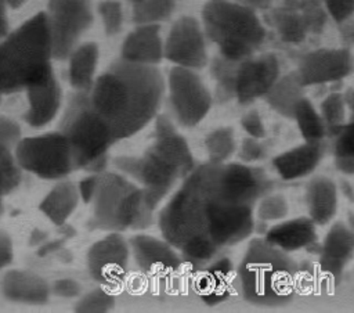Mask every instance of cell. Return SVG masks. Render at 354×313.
I'll return each mask as SVG.
<instances>
[{
	"instance_id": "obj_1",
	"label": "cell",
	"mask_w": 354,
	"mask_h": 313,
	"mask_svg": "<svg viewBox=\"0 0 354 313\" xmlns=\"http://www.w3.org/2000/svg\"><path fill=\"white\" fill-rule=\"evenodd\" d=\"M163 93L165 79L155 65L119 60L94 79L88 98L118 141L136 134L155 118Z\"/></svg>"
},
{
	"instance_id": "obj_2",
	"label": "cell",
	"mask_w": 354,
	"mask_h": 313,
	"mask_svg": "<svg viewBox=\"0 0 354 313\" xmlns=\"http://www.w3.org/2000/svg\"><path fill=\"white\" fill-rule=\"evenodd\" d=\"M113 165L141 183L147 205L155 211L180 177L194 169L189 147L166 116H159L155 141L141 156H118Z\"/></svg>"
},
{
	"instance_id": "obj_3",
	"label": "cell",
	"mask_w": 354,
	"mask_h": 313,
	"mask_svg": "<svg viewBox=\"0 0 354 313\" xmlns=\"http://www.w3.org/2000/svg\"><path fill=\"white\" fill-rule=\"evenodd\" d=\"M53 44L44 11L0 39V96L25 91L54 73Z\"/></svg>"
},
{
	"instance_id": "obj_4",
	"label": "cell",
	"mask_w": 354,
	"mask_h": 313,
	"mask_svg": "<svg viewBox=\"0 0 354 313\" xmlns=\"http://www.w3.org/2000/svg\"><path fill=\"white\" fill-rule=\"evenodd\" d=\"M243 298L260 306H282L292 301L297 285V265L286 252L266 240L250 241L238 269Z\"/></svg>"
},
{
	"instance_id": "obj_5",
	"label": "cell",
	"mask_w": 354,
	"mask_h": 313,
	"mask_svg": "<svg viewBox=\"0 0 354 313\" xmlns=\"http://www.w3.org/2000/svg\"><path fill=\"white\" fill-rule=\"evenodd\" d=\"M201 25L220 57L230 61L253 55L266 40V29L256 11L234 0H207Z\"/></svg>"
},
{
	"instance_id": "obj_6",
	"label": "cell",
	"mask_w": 354,
	"mask_h": 313,
	"mask_svg": "<svg viewBox=\"0 0 354 313\" xmlns=\"http://www.w3.org/2000/svg\"><path fill=\"white\" fill-rule=\"evenodd\" d=\"M59 132L69 143L73 169L93 172L104 169L106 152L115 138L106 123L91 107L88 93L76 91L69 98Z\"/></svg>"
},
{
	"instance_id": "obj_7",
	"label": "cell",
	"mask_w": 354,
	"mask_h": 313,
	"mask_svg": "<svg viewBox=\"0 0 354 313\" xmlns=\"http://www.w3.org/2000/svg\"><path fill=\"white\" fill-rule=\"evenodd\" d=\"M93 223L108 231L142 230L152 224L153 211L147 205L142 188L118 173H104L91 198Z\"/></svg>"
},
{
	"instance_id": "obj_8",
	"label": "cell",
	"mask_w": 354,
	"mask_h": 313,
	"mask_svg": "<svg viewBox=\"0 0 354 313\" xmlns=\"http://www.w3.org/2000/svg\"><path fill=\"white\" fill-rule=\"evenodd\" d=\"M279 61L275 54L250 55L241 61L218 57L212 73L217 82V94L223 100L235 97L239 104H250L263 97L279 78Z\"/></svg>"
},
{
	"instance_id": "obj_9",
	"label": "cell",
	"mask_w": 354,
	"mask_h": 313,
	"mask_svg": "<svg viewBox=\"0 0 354 313\" xmlns=\"http://www.w3.org/2000/svg\"><path fill=\"white\" fill-rule=\"evenodd\" d=\"M14 155L21 170L44 180H61L73 170L69 143L61 132L24 137Z\"/></svg>"
},
{
	"instance_id": "obj_10",
	"label": "cell",
	"mask_w": 354,
	"mask_h": 313,
	"mask_svg": "<svg viewBox=\"0 0 354 313\" xmlns=\"http://www.w3.org/2000/svg\"><path fill=\"white\" fill-rule=\"evenodd\" d=\"M54 60H66L93 24L90 0H47L44 11Z\"/></svg>"
},
{
	"instance_id": "obj_11",
	"label": "cell",
	"mask_w": 354,
	"mask_h": 313,
	"mask_svg": "<svg viewBox=\"0 0 354 313\" xmlns=\"http://www.w3.org/2000/svg\"><path fill=\"white\" fill-rule=\"evenodd\" d=\"M169 100L180 125H198L212 107V96L194 69L173 66L167 78Z\"/></svg>"
},
{
	"instance_id": "obj_12",
	"label": "cell",
	"mask_w": 354,
	"mask_h": 313,
	"mask_svg": "<svg viewBox=\"0 0 354 313\" xmlns=\"http://www.w3.org/2000/svg\"><path fill=\"white\" fill-rule=\"evenodd\" d=\"M163 58L194 71L206 66V36L196 18L185 15L173 24L163 43Z\"/></svg>"
},
{
	"instance_id": "obj_13",
	"label": "cell",
	"mask_w": 354,
	"mask_h": 313,
	"mask_svg": "<svg viewBox=\"0 0 354 313\" xmlns=\"http://www.w3.org/2000/svg\"><path fill=\"white\" fill-rule=\"evenodd\" d=\"M129 245L119 231H112L94 242L87 252V269L100 284L116 287L123 281L129 266Z\"/></svg>"
},
{
	"instance_id": "obj_14",
	"label": "cell",
	"mask_w": 354,
	"mask_h": 313,
	"mask_svg": "<svg viewBox=\"0 0 354 313\" xmlns=\"http://www.w3.org/2000/svg\"><path fill=\"white\" fill-rule=\"evenodd\" d=\"M353 71V55L346 47L318 48L304 54L296 71L301 84L315 86L339 82Z\"/></svg>"
},
{
	"instance_id": "obj_15",
	"label": "cell",
	"mask_w": 354,
	"mask_h": 313,
	"mask_svg": "<svg viewBox=\"0 0 354 313\" xmlns=\"http://www.w3.org/2000/svg\"><path fill=\"white\" fill-rule=\"evenodd\" d=\"M140 269L151 276H165L180 267V258L167 241L137 234L130 241Z\"/></svg>"
},
{
	"instance_id": "obj_16",
	"label": "cell",
	"mask_w": 354,
	"mask_h": 313,
	"mask_svg": "<svg viewBox=\"0 0 354 313\" xmlns=\"http://www.w3.org/2000/svg\"><path fill=\"white\" fill-rule=\"evenodd\" d=\"M163 58V40L160 37L159 24L137 25L122 43L120 60L141 64L156 65Z\"/></svg>"
},
{
	"instance_id": "obj_17",
	"label": "cell",
	"mask_w": 354,
	"mask_h": 313,
	"mask_svg": "<svg viewBox=\"0 0 354 313\" xmlns=\"http://www.w3.org/2000/svg\"><path fill=\"white\" fill-rule=\"evenodd\" d=\"M28 100V109L24 115L25 122L40 129L48 125L58 114L62 102V90L55 75L44 83L25 90Z\"/></svg>"
},
{
	"instance_id": "obj_18",
	"label": "cell",
	"mask_w": 354,
	"mask_h": 313,
	"mask_svg": "<svg viewBox=\"0 0 354 313\" xmlns=\"http://www.w3.org/2000/svg\"><path fill=\"white\" fill-rule=\"evenodd\" d=\"M1 294L6 299L25 305H44L50 296L48 284L26 270H8L1 278Z\"/></svg>"
},
{
	"instance_id": "obj_19",
	"label": "cell",
	"mask_w": 354,
	"mask_h": 313,
	"mask_svg": "<svg viewBox=\"0 0 354 313\" xmlns=\"http://www.w3.org/2000/svg\"><path fill=\"white\" fill-rule=\"evenodd\" d=\"M325 147L322 141H306L285 151L272 159V165L283 180H296L310 175L322 159Z\"/></svg>"
},
{
	"instance_id": "obj_20",
	"label": "cell",
	"mask_w": 354,
	"mask_h": 313,
	"mask_svg": "<svg viewBox=\"0 0 354 313\" xmlns=\"http://www.w3.org/2000/svg\"><path fill=\"white\" fill-rule=\"evenodd\" d=\"M354 235L343 223H335L328 231L319 252V263L322 269L339 277L353 256Z\"/></svg>"
},
{
	"instance_id": "obj_21",
	"label": "cell",
	"mask_w": 354,
	"mask_h": 313,
	"mask_svg": "<svg viewBox=\"0 0 354 313\" xmlns=\"http://www.w3.org/2000/svg\"><path fill=\"white\" fill-rule=\"evenodd\" d=\"M264 240L283 252L297 251L315 244V223L310 217H297L282 222L270 229Z\"/></svg>"
},
{
	"instance_id": "obj_22",
	"label": "cell",
	"mask_w": 354,
	"mask_h": 313,
	"mask_svg": "<svg viewBox=\"0 0 354 313\" xmlns=\"http://www.w3.org/2000/svg\"><path fill=\"white\" fill-rule=\"evenodd\" d=\"M68 58V79L69 84L76 91L88 93L94 79L100 58V48L94 42H87L76 46Z\"/></svg>"
},
{
	"instance_id": "obj_23",
	"label": "cell",
	"mask_w": 354,
	"mask_h": 313,
	"mask_svg": "<svg viewBox=\"0 0 354 313\" xmlns=\"http://www.w3.org/2000/svg\"><path fill=\"white\" fill-rule=\"evenodd\" d=\"M310 219L317 224H326L332 220L337 208V191L335 183L326 176H317L310 180L306 191Z\"/></svg>"
},
{
	"instance_id": "obj_24",
	"label": "cell",
	"mask_w": 354,
	"mask_h": 313,
	"mask_svg": "<svg viewBox=\"0 0 354 313\" xmlns=\"http://www.w3.org/2000/svg\"><path fill=\"white\" fill-rule=\"evenodd\" d=\"M79 202L77 187L68 180L57 183L39 205L40 212L55 226H62Z\"/></svg>"
},
{
	"instance_id": "obj_25",
	"label": "cell",
	"mask_w": 354,
	"mask_h": 313,
	"mask_svg": "<svg viewBox=\"0 0 354 313\" xmlns=\"http://www.w3.org/2000/svg\"><path fill=\"white\" fill-rule=\"evenodd\" d=\"M263 97L274 111L285 118H292L296 104L304 97V86L295 71L279 76Z\"/></svg>"
},
{
	"instance_id": "obj_26",
	"label": "cell",
	"mask_w": 354,
	"mask_h": 313,
	"mask_svg": "<svg viewBox=\"0 0 354 313\" xmlns=\"http://www.w3.org/2000/svg\"><path fill=\"white\" fill-rule=\"evenodd\" d=\"M198 294L207 303L225 301L231 295V263L227 259L218 260L202 274L196 284Z\"/></svg>"
},
{
	"instance_id": "obj_27",
	"label": "cell",
	"mask_w": 354,
	"mask_h": 313,
	"mask_svg": "<svg viewBox=\"0 0 354 313\" xmlns=\"http://www.w3.org/2000/svg\"><path fill=\"white\" fill-rule=\"evenodd\" d=\"M306 141H322L325 136V126L321 115L317 112L311 101L301 97L293 109V116Z\"/></svg>"
},
{
	"instance_id": "obj_28",
	"label": "cell",
	"mask_w": 354,
	"mask_h": 313,
	"mask_svg": "<svg viewBox=\"0 0 354 313\" xmlns=\"http://www.w3.org/2000/svg\"><path fill=\"white\" fill-rule=\"evenodd\" d=\"M176 0H138L133 3V21L137 25L159 24L174 11Z\"/></svg>"
},
{
	"instance_id": "obj_29",
	"label": "cell",
	"mask_w": 354,
	"mask_h": 313,
	"mask_svg": "<svg viewBox=\"0 0 354 313\" xmlns=\"http://www.w3.org/2000/svg\"><path fill=\"white\" fill-rule=\"evenodd\" d=\"M321 118L325 126V133L336 136L344 123L346 100L342 93H330L321 102Z\"/></svg>"
},
{
	"instance_id": "obj_30",
	"label": "cell",
	"mask_w": 354,
	"mask_h": 313,
	"mask_svg": "<svg viewBox=\"0 0 354 313\" xmlns=\"http://www.w3.org/2000/svg\"><path fill=\"white\" fill-rule=\"evenodd\" d=\"M205 147L210 163H223L235 151L234 132L230 127H218L213 130L206 136Z\"/></svg>"
},
{
	"instance_id": "obj_31",
	"label": "cell",
	"mask_w": 354,
	"mask_h": 313,
	"mask_svg": "<svg viewBox=\"0 0 354 313\" xmlns=\"http://www.w3.org/2000/svg\"><path fill=\"white\" fill-rule=\"evenodd\" d=\"M335 143V163L336 168L351 176L354 173V144H353V123H347L336 134Z\"/></svg>"
},
{
	"instance_id": "obj_32",
	"label": "cell",
	"mask_w": 354,
	"mask_h": 313,
	"mask_svg": "<svg viewBox=\"0 0 354 313\" xmlns=\"http://www.w3.org/2000/svg\"><path fill=\"white\" fill-rule=\"evenodd\" d=\"M115 298L105 289L97 288L84 295L75 306V312L79 313H105L113 309Z\"/></svg>"
},
{
	"instance_id": "obj_33",
	"label": "cell",
	"mask_w": 354,
	"mask_h": 313,
	"mask_svg": "<svg viewBox=\"0 0 354 313\" xmlns=\"http://www.w3.org/2000/svg\"><path fill=\"white\" fill-rule=\"evenodd\" d=\"M104 30L108 36H115L122 30L123 26V8L118 0H102L98 7Z\"/></svg>"
},
{
	"instance_id": "obj_34",
	"label": "cell",
	"mask_w": 354,
	"mask_h": 313,
	"mask_svg": "<svg viewBox=\"0 0 354 313\" xmlns=\"http://www.w3.org/2000/svg\"><path fill=\"white\" fill-rule=\"evenodd\" d=\"M0 173L8 194L18 188L21 183V168L15 161L14 150L4 145H0Z\"/></svg>"
},
{
	"instance_id": "obj_35",
	"label": "cell",
	"mask_w": 354,
	"mask_h": 313,
	"mask_svg": "<svg viewBox=\"0 0 354 313\" xmlns=\"http://www.w3.org/2000/svg\"><path fill=\"white\" fill-rule=\"evenodd\" d=\"M289 212V205L283 195L274 194L267 195L261 199L257 208V217L263 222H275L286 217Z\"/></svg>"
},
{
	"instance_id": "obj_36",
	"label": "cell",
	"mask_w": 354,
	"mask_h": 313,
	"mask_svg": "<svg viewBox=\"0 0 354 313\" xmlns=\"http://www.w3.org/2000/svg\"><path fill=\"white\" fill-rule=\"evenodd\" d=\"M21 138L19 125L8 116L0 115V145L14 150Z\"/></svg>"
},
{
	"instance_id": "obj_37",
	"label": "cell",
	"mask_w": 354,
	"mask_h": 313,
	"mask_svg": "<svg viewBox=\"0 0 354 313\" xmlns=\"http://www.w3.org/2000/svg\"><path fill=\"white\" fill-rule=\"evenodd\" d=\"M326 12L337 22H347L354 11V0H322Z\"/></svg>"
},
{
	"instance_id": "obj_38",
	"label": "cell",
	"mask_w": 354,
	"mask_h": 313,
	"mask_svg": "<svg viewBox=\"0 0 354 313\" xmlns=\"http://www.w3.org/2000/svg\"><path fill=\"white\" fill-rule=\"evenodd\" d=\"M266 156V147L259 141V138L248 137L242 141L241 150H239V158L249 163L260 161Z\"/></svg>"
},
{
	"instance_id": "obj_39",
	"label": "cell",
	"mask_w": 354,
	"mask_h": 313,
	"mask_svg": "<svg viewBox=\"0 0 354 313\" xmlns=\"http://www.w3.org/2000/svg\"><path fill=\"white\" fill-rule=\"evenodd\" d=\"M241 125L250 137L263 138L266 136V127L263 125L260 114L256 109L246 112L241 119Z\"/></svg>"
},
{
	"instance_id": "obj_40",
	"label": "cell",
	"mask_w": 354,
	"mask_h": 313,
	"mask_svg": "<svg viewBox=\"0 0 354 313\" xmlns=\"http://www.w3.org/2000/svg\"><path fill=\"white\" fill-rule=\"evenodd\" d=\"M53 292L61 298H76L80 294V285L72 278H61L53 284Z\"/></svg>"
},
{
	"instance_id": "obj_41",
	"label": "cell",
	"mask_w": 354,
	"mask_h": 313,
	"mask_svg": "<svg viewBox=\"0 0 354 313\" xmlns=\"http://www.w3.org/2000/svg\"><path fill=\"white\" fill-rule=\"evenodd\" d=\"M14 259L12 240L7 231L0 229V271L6 269Z\"/></svg>"
},
{
	"instance_id": "obj_42",
	"label": "cell",
	"mask_w": 354,
	"mask_h": 313,
	"mask_svg": "<svg viewBox=\"0 0 354 313\" xmlns=\"http://www.w3.org/2000/svg\"><path fill=\"white\" fill-rule=\"evenodd\" d=\"M97 181H98V176H97V175H93V176H88V177H86V179H83V180L79 183V186H77L79 198H82L86 204L91 202V198H93V194H94Z\"/></svg>"
},
{
	"instance_id": "obj_43",
	"label": "cell",
	"mask_w": 354,
	"mask_h": 313,
	"mask_svg": "<svg viewBox=\"0 0 354 313\" xmlns=\"http://www.w3.org/2000/svg\"><path fill=\"white\" fill-rule=\"evenodd\" d=\"M242 6L250 7L253 10H266L268 8L274 0H234Z\"/></svg>"
},
{
	"instance_id": "obj_44",
	"label": "cell",
	"mask_w": 354,
	"mask_h": 313,
	"mask_svg": "<svg viewBox=\"0 0 354 313\" xmlns=\"http://www.w3.org/2000/svg\"><path fill=\"white\" fill-rule=\"evenodd\" d=\"M7 7L0 0V39L10 30L8 28V17H7Z\"/></svg>"
},
{
	"instance_id": "obj_45",
	"label": "cell",
	"mask_w": 354,
	"mask_h": 313,
	"mask_svg": "<svg viewBox=\"0 0 354 313\" xmlns=\"http://www.w3.org/2000/svg\"><path fill=\"white\" fill-rule=\"evenodd\" d=\"M46 240H47V234H46V231H41V230L35 229V230L30 233L29 244H30V245H41Z\"/></svg>"
},
{
	"instance_id": "obj_46",
	"label": "cell",
	"mask_w": 354,
	"mask_h": 313,
	"mask_svg": "<svg viewBox=\"0 0 354 313\" xmlns=\"http://www.w3.org/2000/svg\"><path fill=\"white\" fill-rule=\"evenodd\" d=\"M7 194H8V193H7V190H6V184H4L3 176H1V173H0V217H1L3 212H4V202H3V199H4V195H7Z\"/></svg>"
},
{
	"instance_id": "obj_47",
	"label": "cell",
	"mask_w": 354,
	"mask_h": 313,
	"mask_svg": "<svg viewBox=\"0 0 354 313\" xmlns=\"http://www.w3.org/2000/svg\"><path fill=\"white\" fill-rule=\"evenodd\" d=\"M4 3V6L7 8H11V10H17L19 7H22L28 0H1Z\"/></svg>"
},
{
	"instance_id": "obj_48",
	"label": "cell",
	"mask_w": 354,
	"mask_h": 313,
	"mask_svg": "<svg viewBox=\"0 0 354 313\" xmlns=\"http://www.w3.org/2000/svg\"><path fill=\"white\" fill-rule=\"evenodd\" d=\"M343 191L347 194L348 199L353 201V188H351V186L347 184V183H343Z\"/></svg>"
},
{
	"instance_id": "obj_49",
	"label": "cell",
	"mask_w": 354,
	"mask_h": 313,
	"mask_svg": "<svg viewBox=\"0 0 354 313\" xmlns=\"http://www.w3.org/2000/svg\"><path fill=\"white\" fill-rule=\"evenodd\" d=\"M131 1H133V3H136V1H138V0H131Z\"/></svg>"
}]
</instances>
